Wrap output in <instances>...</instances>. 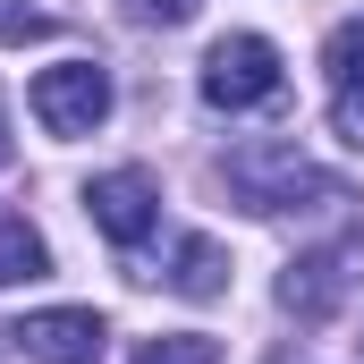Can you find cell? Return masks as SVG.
Listing matches in <instances>:
<instances>
[{
  "label": "cell",
  "mask_w": 364,
  "mask_h": 364,
  "mask_svg": "<svg viewBox=\"0 0 364 364\" xmlns=\"http://www.w3.org/2000/svg\"><path fill=\"white\" fill-rule=\"evenodd\" d=\"M229 186H237V203H255V212H288L296 195H322V203H339V186L322 178L296 144H279V136H255V144H237L229 153Z\"/></svg>",
  "instance_id": "1"
},
{
  "label": "cell",
  "mask_w": 364,
  "mask_h": 364,
  "mask_svg": "<svg viewBox=\"0 0 364 364\" xmlns=\"http://www.w3.org/2000/svg\"><path fill=\"white\" fill-rule=\"evenodd\" d=\"M203 102H212V110L279 102V43L272 34H220V43L203 51Z\"/></svg>",
  "instance_id": "2"
},
{
  "label": "cell",
  "mask_w": 364,
  "mask_h": 364,
  "mask_svg": "<svg viewBox=\"0 0 364 364\" xmlns=\"http://www.w3.org/2000/svg\"><path fill=\"white\" fill-rule=\"evenodd\" d=\"M34 119L51 127V136H93L102 119H110V77L93 68V60H60V68H43L34 77Z\"/></svg>",
  "instance_id": "3"
},
{
  "label": "cell",
  "mask_w": 364,
  "mask_h": 364,
  "mask_svg": "<svg viewBox=\"0 0 364 364\" xmlns=\"http://www.w3.org/2000/svg\"><path fill=\"white\" fill-rule=\"evenodd\" d=\"M9 339H17V356H34V364H102L110 322H102L93 305H43V314H26Z\"/></svg>",
  "instance_id": "4"
},
{
  "label": "cell",
  "mask_w": 364,
  "mask_h": 364,
  "mask_svg": "<svg viewBox=\"0 0 364 364\" xmlns=\"http://www.w3.org/2000/svg\"><path fill=\"white\" fill-rule=\"evenodd\" d=\"M85 212H93V229H102L110 246H144V237L161 229V186L144 178V170H102V178L85 186Z\"/></svg>",
  "instance_id": "5"
},
{
  "label": "cell",
  "mask_w": 364,
  "mask_h": 364,
  "mask_svg": "<svg viewBox=\"0 0 364 364\" xmlns=\"http://www.w3.org/2000/svg\"><path fill=\"white\" fill-rule=\"evenodd\" d=\"M339 296H348V246L296 255L288 279H279V305H288L296 322H331V314H339Z\"/></svg>",
  "instance_id": "6"
},
{
  "label": "cell",
  "mask_w": 364,
  "mask_h": 364,
  "mask_svg": "<svg viewBox=\"0 0 364 364\" xmlns=\"http://www.w3.org/2000/svg\"><path fill=\"white\" fill-rule=\"evenodd\" d=\"M170 288L195 296V305L220 296V288H229V255H220V237H178V246H170Z\"/></svg>",
  "instance_id": "7"
},
{
  "label": "cell",
  "mask_w": 364,
  "mask_h": 364,
  "mask_svg": "<svg viewBox=\"0 0 364 364\" xmlns=\"http://www.w3.org/2000/svg\"><path fill=\"white\" fill-rule=\"evenodd\" d=\"M43 272H51V246H43V237H34V229L9 212V220H0V288H17V279H43Z\"/></svg>",
  "instance_id": "8"
},
{
  "label": "cell",
  "mask_w": 364,
  "mask_h": 364,
  "mask_svg": "<svg viewBox=\"0 0 364 364\" xmlns=\"http://www.w3.org/2000/svg\"><path fill=\"white\" fill-rule=\"evenodd\" d=\"M322 68H331V93H348L364 85V17H348L331 43H322Z\"/></svg>",
  "instance_id": "9"
},
{
  "label": "cell",
  "mask_w": 364,
  "mask_h": 364,
  "mask_svg": "<svg viewBox=\"0 0 364 364\" xmlns=\"http://www.w3.org/2000/svg\"><path fill=\"white\" fill-rule=\"evenodd\" d=\"M136 364H220V339H203V331H170V339H153Z\"/></svg>",
  "instance_id": "10"
},
{
  "label": "cell",
  "mask_w": 364,
  "mask_h": 364,
  "mask_svg": "<svg viewBox=\"0 0 364 364\" xmlns=\"http://www.w3.org/2000/svg\"><path fill=\"white\" fill-rule=\"evenodd\" d=\"M34 34H51V17H43V9H17V0H0V43H34Z\"/></svg>",
  "instance_id": "11"
},
{
  "label": "cell",
  "mask_w": 364,
  "mask_h": 364,
  "mask_svg": "<svg viewBox=\"0 0 364 364\" xmlns=\"http://www.w3.org/2000/svg\"><path fill=\"white\" fill-rule=\"evenodd\" d=\"M195 9H203V0H127V17H136V26H186Z\"/></svg>",
  "instance_id": "12"
},
{
  "label": "cell",
  "mask_w": 364,
  "mask_h": 364,
  "mask_svg": "<svg viewBox=\"0 0 364 364\" xmlns=\"http://www.w3.org/2000/svg\"><path fill=\"white\" fill-rule=\"evenodd\" d=\"M331 119H339V136H348V144H364V85L331 93Z\"/></svg>",
  "instance_id": "13"
},
{
  "label": "cell",
  "mask_w": 364,
  "mask_h": 364,
  "mask_svg": "<svg viewBox=\"0 0 364 364\" xmlns=\"http://www.w3.org/2000/svg\"><path fill=\"white\" fill-rule=\"evenodd\" d=\"M0 161H9V127H0Z\"/></svg>",
  "instance_id": "14"
}]
</instances>
